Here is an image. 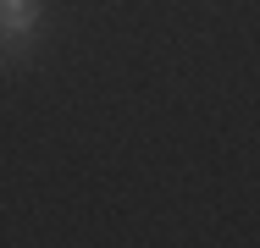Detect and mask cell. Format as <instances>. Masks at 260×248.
<instances>
[{
  "label": "cell",
  "mask_w": 260,
  "mask_h": 248,
  "mask_svg": "<svg viewBox=\"0 0 260 248\" xmlns=\"http://www.w3.org/2000/svg\"><path fill=\"white\" fill-rule=\"evenodd\" d=\"M45 17V0H0V28H17V33H34Z\"/></svg>",
  "instance_id": "6da1fadb"
},
{
  "label": "cell",
  "mask_w": 260,
  "mask_h": 248,
  "mask_svg": "<svg viewBox=\"0 0 260 248\" xmlns=\"http://www.w3.org/2000/svg\"><path fill=\"white\" fill-rule=\"evenodd\" d=\"M34 55V33H17V28H0V66H22Z\"/></svg>",
  "instance_id": "7a4b0ae2"
}]
</instances>
